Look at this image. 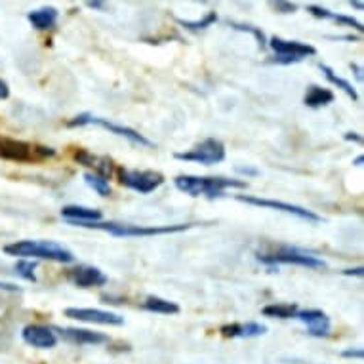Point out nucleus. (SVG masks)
Wrapping results in <instances>:
<instances>
[{
    "mask_svg": "<svg viewBox=\"0 0 364 364\" xmlns=\"http://www.w3.org/2000/svg\"><path fill=\"white\" fill-rule=\"evenodd\" d=\"M173 186L189 197H208L218 198L225 189H246L248 183L245 179L229 178H200V176H178L173 179Z\"/></svg>",
    "mask_w": 364,
    "mask_h": 364,
    "instance_id": "nucleus-1",
    "label": "nucleus"
},
{
    "mask_svg": "<svg viewBox=\"0 0 364 364\" xmlns=\"http://www.w3.org/2000/svg\"><path fill=\"white\" fill-rule=\"evenodd\" d=\"M4 252L8 256L16 257H38V259H48V262L58 263H73L75 256L65 246L52 242V240H18L12 245L4 246Z\"/></svg>",
    "mask_w": 364,
    "mask_h": 364,
    "instance_id": "nucleus-2",
    "label": "nucleus"
},
{
    "mask_svg": "<svg viewBox=\"0 0 364 364\" xmlns=\"http://www.w3.org/2000/svg\"><path fill=\"white\" fill-rule=\"evenodd\" d=\"M71 225L88 227V229H100L107 231L113 237H155V235L181 233L191 229V223H178V225H162V227H144V225H126V223H114V221H69Z\"/></svg>",
    "mask_w": 364,
    "mask_h": 364,
    "instance_id": "nucleus-3",
    "label": "nucleus"
},
{
    "mask_svg": "<svg viewBox=\"0 0 364 364\" xmlns=\"http://www.w3.org/2000/svg\"><path fill=\"white\" fill-rule=\"evenodd\" d=\"M257 262L265 263V265L288 263V265H301L307 269H326V263L321 257L292 248V246H281L279 250L271 252V254H257Z\"/></svg>",
    "mask_w": 364,
    "mask_h": 364,
    "instance_id": "nucleus-4",
    "label": "nucleus"
},
{
    "mask_svg": "<svg viewBox=\"0 0 364 364\" xmlns=\"http://www.w3.org/2000/svg\"><path fill=\"white\" fill-rule=\"evenodd\" d=\"M54 155L55 149H52V147L31 145L12 138H0V159H6V161L31 162L35 159H46V156Z\"/></svg>",
    "mask_w": 364,
    "mask_h": 364,
    "instance_id": "nucleus-5",
    "label": "nucleus"
},
{
    "mask_svg": "<svg viewBox=\"0 0 364 364\" xmlns=\"http://www.w3.org/2000/svg\"><path fill=\"white\" fill-rule=\"evenodd\" d=\"M225 145L221 144L220 139L208 138L204 139L203 144L195 145L193 149L186 151V153H176L178 161L186 162H197V164H204V166H212V164H220L225 161Z\"/></svg>",
    "mask_w": 364,
    "mask_h": 364,
    "instance_id": "nucleus-6",
    "label": "nucleus"
},
{
    "mask_svg": "<svg viewBox=\"0 0 364 364\" xmlns=\"http://www.w3.org/2000/svg\"><path fill=\"white\" fill-rule=\"evenodd\" d=\"M267 46H271V50L277 54V58L273 61L282 63V65L299 63V61H304L305 58L316 54V50L313 48L311 44H305V42L299 41H284L281 36H273V38L267 42Z\"/></svg>",
    "mask_w": 364,
    "mask_h": 364,
    "instance_id": "nucleus-7",
    "label": "nucleus"
},
{
    "mask_svg": "<svg viewBox=\"0 0 364 364\" xmlns=\"http://www.w3.org/2000/svg\"><path fill=\"white\" fill-rule=\"evenodd\" d=\"M119 181L128 189H134L141 195H149L164 183V176L155 172V170H126V168H120Z\"/></svg>",
    "mask_w": 364,
    "mask_h": 364,
    "instance_id": "nucleus-8",
    "label": "nucleus"
},
{
    "mask_svg": "<svg viewBox=\"0 0 364 364\" xmlns=\"http://www.w3.org/2000/svg\"><path fill=\"white\" fill-rule=\"evenodd\" d=\"M240 203L252 204V206H259V208H269V210H279V212H284V214H292L299 220L311 221V223H321L323 218L315 212H311L307 208H301V206H296V204L281 203V200H273V198H259V197H248V195H239L237 197Z\"/></svg>",
    "mask_w": 364,
    "mask_h": 364,
    "instance_id": "nucleus-9",
    "label": "nucleus"
},
{
    "mask_svg": "<svg viewBox=\"0 0 364 364\" xmlns=\"http://www.w3.org/2000/svg\"><path fill=\"white\" fill-rule=\"evenodd\" d=\"M65 316L90 324H105V326H122L124 316L102 309H82V307H69L65 309Z\"/></svg>",
    "mask_w": 364,
    "mask_h": 364,
    "instance_id": "nucleus-10",
    "label": "nucleus"
},
{
    "mask_svg": "<svg viewBox=\"0 0 364 364\" xmlns=\"http://www.w3.org/2000/svg\"><path fill=\"white\" fill-rule=\"evenodd\" d=\"M25 343L36 347V349H52L58 343V336L52 328L48 326H42V324H29L25 326L21 332Z\"/></svg>",
    "mask_w": 364,
    "mask_h": 364,
    "instance_id": "nucleus-11",
    "label": "nucleus"
},
{
    "mask_svg": "<svg viewBox=\"0 0 364 364\" xmlns=\"http://www.w3.org/2000/svg\"><path fill=\"white\" fill-rule=\"evenodd\" d=\"M296 318H299L301 323L307 324V330H309L311 336L315 338H324V336L330 334V318L328 315L321 309H305L298 311Z\"/></svg>",
    "mask_w": 364,
    "mask_h": 364,
    "instance_id": "nucleus-12",
    "label": "nucleus"
},
{
    "mask_svg": "<svg viewBox=\"0 0 364 364\" xmlns=\"http://www.w3.org/2000/svg\"><path fill=\"white\" fill-rule=\"evenodd\" d=\"M69 279L80 288L105 287L109 281L103 271H100L97 267H92V265H78L69 273Z\"/></svg>",
    "mask_w": 364,
    "mask_h": 364,
    "instance_id": "nucleus-13",
    "label": "nucleus"
},
{
    "mask_svg": "<svg viewBox=\"0 0 364 364\" xmlns=\"http://www.w3.org/2000/svg\"><path fill=\"white\" fill-rule=\"evenodd\" d=\"M90 124H97L102 126V128H105V130H109L111 134H114V136H120V138H126L128 141H132V144L136 145H141V147H153V144H151L149 139L144 138L139 132H136L134 128H128V126H122V124H114V122H109L107 119H100V117H90Z\"/></svg>",
    "mask_w": 364,
    "mask_h": 364,
    "instance_id": "nucleus-14",
    "label": "nucleus"
},
{
    "mask_svg": "<svg viewBox=\"0 0 364 364\" xmlns=\"http://www.w3.org/2000/svg\"><path fill=\"white\" fill-rule=\"evenodd\" d=\"M60 336L63 340L77 343V346H100L107 341V336L102 332H94V330L84 328H58Z\"/></svg>",
    "mask_w": 364,
    "mask_h": 364,
    "instance_id": "nucleus-15",
    "label": "nucleus"
},
{
    "mask_svg": "<svg viewBox=\"0 0 364 364\" xmlns=\"http://www.w3.org/2000/svg\"><path fill=\"white\" fill-rule=\"evenodd\" d=\"M75 161L78 164H82V166L94 168V173H97V176H102L105 179H109V176L113 173V162L107 156H96L88 153L86 149H78L75 153Z\"/></svg>",
    "mask_w": 364,
    "mask_h": 364,
    "instance_id": "nucleus-16",
    "label": "nucleus"
},
{
    "mask_svg": "<svg viewBox=\"0 0 364 364\" xmlns=\"http://www.w3.org/2000/svg\"><path fill=\"white\" fill-rule=\"evenodd\" d=\"M221 336L225 338H257L267 332V326L259 323H246V324H225L221 326Z\"/></svg>",
    "mask_w": 364,
    "mask_h": 364,
    "instance_id": "nucleus-17",
    "label": "nucleus"
},
{
    "mask_svg": "<svg viewBox=\"0 0 364 364\" xmlns=\"http://www.w3.org/2000/svg\"><path fill=\"white\" fill-rule=\"evenodd\" d=\"M58 18H60V12L55 8H41V10H33V12L27 14L31 25L38 31L54 29Z\"/></svg>",
    "mask_w": 364,
    "mask_h": 364,
    "instance_id": "nucleus-18",
    "label": "nucleus"
},
{
    "mask_svg": "<svg viewBox=\"0 0 364 364\" xmlns=\"http://www.w3.org/2000/svg\"><path fill=\"white\" fill-rule=\"evenodd\" d=\"M61 215H63L67 221H102L103 218L102 210L86 208V206H78V204L63 206Z\"/></svg>",
    "mask_w": 364,
    "mask_h": 364,
    "instance_id": "nucleus-19",
    "label": "nucleus"
},
{
    "mask_svg": "<svg viewBox=\"0 0 364 364\" xmlns=\"http://www.w3.org/2000/svg\"><path fill=\"white\" fill-rule=\"evenodd\" d=\"M332 102H334V94L330 90L321 88V86H311L304 97V103L311 109L324 107V105H330Z\"/></svg>",
    "mask_w": 364,
    "mask_h": 364,
    "instance_id": "nucleus-20",
    "label": "nucleus"
},
{
    "mask_svg": "<svg viewBox=\"0 0 364 364\" xmlns=\"http://www.w3.org/2000/svg\"><path fill=\"white\" fill-rule=\"evenodd\" d=\"M144 309L151 311V313H159V315H178L179 305L168 299H162L159 296H149L144 301Z\"/></svg>",
    "mask_w": 364,
    "mask_h": 364,
    "instance_id": "nucleus-21",
    "label": "nucleus"
},
{
    "mask_svg": "<svg viewBox=\"0 0 364 364\" xmlns=\"http://www.w3.org/2000/svg\"><path fill=\"white\" fill-rule=\"evenodd\" d=\"M298 305L296 304H271L263 307V315L271 318H292L298 315Z\"/></svg>",
    "mask_w": 364,
    "mask_h": 364,
    "instance_id": "nucleus-22",
    "label": "nucleus"
},
{
    "mask_svg": "<svg viewBox=\"0 0 364 364\" xmlns=\"http://www.w3.org/2000/svg\"><path fill=\"white\" fill-rule=\"evenodd\" d=\"M318 67H321V71L324 73V77L328 78L330 82L334 84V86H338V88L343 90V92H346L347 96L351 97L353 102H357V100H358V96H357V90L353 88L351 84L347 82V80H343V78H341V77H338V75H336V73L332 71V69H330L328 65H324V63H321V65H318Z\"/></svg>",
    "mask_w": 364,
    "mask_h": 364,
    "instance_id": "nucleus-23",
    "label": "nucleus"
},
{
    "mask_svg": "<svg viewBox=\"0 0 364 364\" xmlns=\"http://www.w3.org/2000/svg\"><path fill=\"white\" fill-rule=\"evenodd\" d=\"M84 181H86V186L92 187L97 195H102V197H109V195H111L109 179L102 178V176H97V173L94 172H86L84 173Z\"/></svg>",
    "mask_w": 364,
    "mask_h": 364,
    "instance_id": "nucleus-24",
    "label": "nucleus"
},
{
    "mask_svg": "<svg viewBox=\"0 0 364 364\" xmlns=\"http://www.w3.org/2000/svg\"><path fill=\"white\" fill-rule=\"evenodd\" d=\"M176 21H178L181 27H186V29H189V31H203V29H206V27H210V25L218 21V14L208 12L203 19H198V21H186V19H179V18L176 19Z\"/></svg>",
    "mask_w": 364,
    "mask_h": 364,
    "instance_id": "nucleus-25",
    "label": "nucleus"
},
{
    "mask_svg": "<svg viewBox=\"0 0 364 364\" xmlns=\"http://www.w3.org/2000/svg\"><path fill=\"white\" fill-rule=\"evenodd\" d=\"M35 269H36V262H31V259H19V262L16 263V273H18L21 279H25V281L36 282Z\"/></svg>",
    "mask_w": 364,
    "mask_h": 364,
    "instance_id": "nucleus-26",
    "label": "nucleus"
},
{
    "mask_svg": "<svg viewBox=\"0 0 364 364\" xmlns=\"http://www.w3.org/2000/svg\"><path fill=\"white\" fill-rule=\"evenodd\" d=\"M231 27L237 31H245V33H250L257 38V44H259V48H265L267 46V41H265V35H263L262 31L257 29V27H252V25H240V23H231Z\"/></svg>",
    "mask_w": 364,
    "mask_h": 364,
    "instance_id": "nucleus-27",
    "label": "nucleus"
},
{
    "mask_svg": "<svg viewBox=\"0 0 364 364\" xmlns=\"http://www.w3.org/2000/svg\"><path fill=\"white\" fill-rule=\"evenodd\" d=\"M307 12H309L311 16H315V18L334 19V14L330 12V10H326V8H321V6H315V4L307 6Z\"/></svg>",
    "mask_w": 364,
    "mask_h": 364,
    "instance_id": "nucleus-28",
    "label": "nucleus"
},
{
    "mask_svg": "<svg viewBox=\"0 0 364 364\" xmlns=\"http://www.w3.org/2000/svg\"><path fill=\"white\" fill-rule=\"evenodd\" d=\"M334 21H338V23L347 25V27H353V29H357V31H363L364 29L360 21L349 18V16H338V14H334Z\"/></svg>",
    "mask_w": 364,
    "mask_h": 364,
    "instance_id": "nucleus-29",
    "label": "nucleus"
},
{
    "mask_svg": "<svg viewBox=\"0 0 364 364\" xmlns=\"http://www.w3.org/2000/svg\"><path fill=\"white\" fill-rule=\"evenodd\" d=\"M273 6H275L277 10L282 14H292L298 10V6H296V4H292V2H273Z\"/></svg>",
    "mask_w": 364,
    "mask_h": 364,
    "instance_id": "nucleus-30",
    "label": "nucleus"
},
{
    "mask_svg": "<svg viewBox=\"0 0 364 364\" xmlns=\"http://www.w3.org/2000/svg\"><path fill=\"white\" fill-rule=\"evenodd\" d=\"M8 96H10V86L6 80L0 78V100H8Z\"/></svg>",
    "mask_w": 364,
    "mask_h": 364,
    "instance_id": "nucleus-31",
    "label": "nucleus"
},
{
    "mask_svg": "<svg viewBox=\"0 0 364 364\" xmlns=\"http://www.w3.org/2000/svg\"><path fill=\"white\" fill-rule=\"evenodd\" d=\"M341 355L346 358H363V349H347Z\"/></svg>",
    "mask_w": 364,
    "mask_h": 364,
    "instance_id": "nucleus-32",
    "label": "nucleus"
},
{
    "mask_svg": "<svg viewBox=\"0 0 364 364\" xmlns=\"http://www.w3.org/2000/svg\"><path fill=\"white\" fill-rule=\"evenodd\" d=\"M343 275H347V277H363L364 275V269L363 267H357V269H346V271H343Z\"/></svg>",
    "mask_w": 364,
    "mask_h": 364,
    "instance_id": "nucleus-33",
    "label": "nucleus"
},
{
    "mask_svg": "<svg viewBox=\"0 0 364 364\" xmlns=\"http://www.w3.org/2000/svg\"><path fill=\"white\" fill-rule=\"evenodd\" d=\"M346 139L347 141H355V144H363V138L358 134H355V132H347Z\"/></svg>",
    "mask_w": 364,
    "mask_h": 364,
    "instance_id": "nucleus-34",
    "label": "nucleus"
},
{
    "mask_svg": "<svg viewBox=\"0 0 364 364\" xmlns=\"http://www.w3.org/2000/svg\"><path fill=\"white\" fill-rule=\"evenodd\" d=\"M90 8H94V10H105V4L103 2H100V0H92V2H86Z\"/></svg>",
    "mask_w": 364,
    "mask_h": 364,
    "instance_id": "nucleus-35",
    "label": "nucleus"
},
{
    "mask_svg": "<svg viewBox=\"0 0 364 364\" xmlns=\"http://www.w3.org/2000/svg\"><path fill=\"white\" fill-rule=\"evenodd\" d=\"M351 69H353V71H355V75H357L358 80L363 82V69H360V67H358L357 63H351Z\"/></svg>",
    "mask_w": 364,
    "mask_h": 364,
    "instance_id": "nucleus-36",
    "label": "nucleus"
},
{
    "mask_svg": "<svg viewBox=\"0 0 364 364\" xmlns=\"http://www.w3.org/2000/svg\"><path fill=\"white\" fill-rule=\"evenodd\" d=\"M0 288H2V290H10V292H19L18 287H14V284H6V282H0Z\"/></svg>",
    "mask_w": 364,
    "mask_h": 364,
    "instance_id": "nucleus-37",
    "label": "nucleus"
},
{
    "mask_svg": "<svg viewBox=\"0 0 364 364\" xmlns=\"http://www.w3.org/2000/svg\"><path fill=\"white\" fill-rule=\"evenodd\" d=\"M237 170H239L240 173H252V176H256L257 173V170H252V168H237Z\"/></svg>",
    "mask_w": 364,
    "mask_h": 364,
    "instance_id": "nucleus-38",
    "label": "nucleus"
},
{
    "mask_svg": "<svg viewBox=\"0 0 364 364\" xmlns=\"http://www.w3.org/2000/svg\"><path fill=\"white\" fill-rule=\"evenodd\" d=\"M363 161H364L363 155L357 156V159H355V166H363Z\"/></svg>",
    "mask_w": 364,
    "mask_h": 364,
    "instance_id": "nucleus-39",
    "label": "nucleus"
},
{
    "mask_svg": "<svg viewBox=\"0 0 364 364\" xmlns=\"http://www.w3.org/2000/svg\"><path fill=\"white\" fill-rule=\"evenodd\" d=\"M353 8H357V10H363V2H351Z\"/></svg>",
    "mask_w": 364,
    "mask_h": 364,
    "instance_id": "nucleus-40",
    "label": "nucleus"
}]
</instances>
